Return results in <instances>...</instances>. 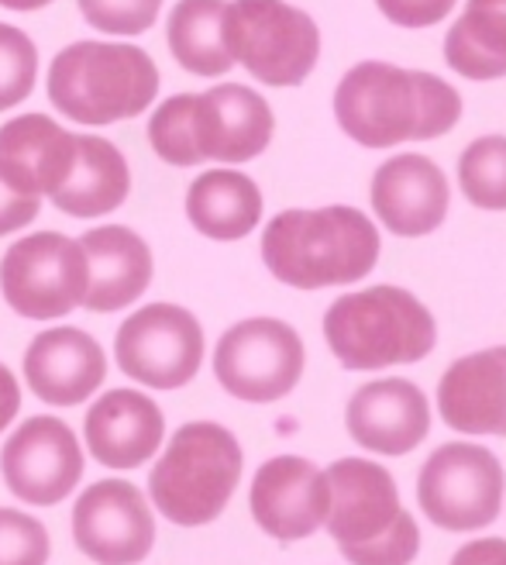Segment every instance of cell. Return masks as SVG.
Instances as JSON below:
<instances>
[{"label": "cell", "mask_w": 506, "mask_h": 565, "mask_svg": "<svg viewBox=\"0 0 506 565\" xmlns=\"http://www.w3.org/2000/svg\"><path fill=\"white\" fill-rule=\"evenodd\" d=\"M224 42L266 87H300L321 60L314 18L287 0H232L224 4Z\"/></svg>", "instance_id": "obj_8"}, {"label": "cell", "mask_w": 506, "mask_h": 565, "mask_svg": "<svg viewBox=\"0 0 506 565\" xmlns=\"http://www.w3.org/2000/svg\"><path fill=\"white\" fill-rule=\"evenodd\" d=\"M348 435L379 456H407L431 431L428 397L410 380H376L348 401Z\"/></svg>", "instance_id": "obj_19"}, {"label": "cell", "mask_w": 506, "mask_h": 565, "mask_svg": "<svg viewBox=\"0 0 506 565\" xmlns=\"http://www.w3.org/2000/svg\"><path fill=\"white\" fill-rule=\"evenodd\" d=\"M248 507L266 534L300 542L327 521V476L300 456H276L251 479Z\"/></svg>", "instance_id": "obj_15"}, {"label": "cell", "mask_w": 506, "mask_h": 565, "mask_svg": "<svg viewBox=\"0 0 506 565\" xmlns=\"http://www.w3.org/2000/svg\"><path fill=\"white\" fill-rule=\"evenodd\" d=\"M376 8L400 28H431L452 14L455 0H376Z\"/></svg>", "instance_id": "obj_31"}, {"label": "cell", "mask_w": 506, "mask_h": 565, "mask_svg": "<svg viewBox=\"0 0 506 565\" xmlns=\"http://www.w3.org/2000/svg\"><path fill=\"white\" fill-rule=\"evenodd\" d=\"M118 370L149 390L186 386L204 362V328L186 307H138L115 338Z\"/></svg>", "instance_id": "obj_11"}, {"label": "cell", "mask_w": 506, "mask_h": 565, "mask_svg": "<svg viewBox=\"0 0 506 565\" xmlns=\"http://www.w3.org/2000/svg\"><path fill=\"white\" fill-rule=\"evenodd\" d=\"M503 466L483 445H441L424 462L417 497L444 531H475L496 521L503 503Z\"/></svg>", "instance_id": "obj_12"}, {"label": "cell", "mask_w": 506, "mask_h": 565, "mask_svg": "<svg viewBox=\"0 0 506 565\" xmlns=\"http://www.w3.org/2000/svg\"><path fill=\"white\" fill-rule=\"evenodd\" d=\"M76 159V135L49 115H18L0 128V177L28 196H52Z\"/></svg>", "instance_id": "obj_21"}, {"label": "cell", "mask_w": 506, "mask_h": 565, "mask_svg": "<svg viewBox=\"0 0 506 565\" xmlns=\"http://www.w3.org/2000/svg\"><path fill=\"white\" fill-rule=\"evenodd\" d=\"M327 531L352 565H410L420 531L400 507L392 476L365 459H337L327 472Z\"/></svg>", "instance_id": "obj_5"}, {"label": "cell", "mask_w": 506, "mask_h": 565, "mask_svg": "<svg viewBox=\"0 0 506 565\" xmlns=\"http://www.w3.org/2000/svg\"><path fill=\"white\" fill-rule=\"evenodd\" d=\"M334 118L362 149H389L452 131L462 118V94L434 73L369 60L337 83Z\"/></svg>", "instance_id": "obj_1"}, {"label": "cell", "mask_w": 506, "mask_h": 565, "mask_svg": "<svg viewBox=\"0 0 506 565\" xmlns=\"http://www.w3.org/2000/svg\"><path fill=\"white\" fill-rule=\"evenodd\" d=\"M186 217L214 242H238L262 221V190L238 169H207L186 190Z\"/></svg>", "instance_id": "obj_24"}, {"label": "cell", "mask_w": 506, "mask_h": 565, "mask_svg": "<svg viewBox=\"0 0 506 565\" xmlns=\"http://www.w3.org/2000/svg\"><path fill=\"white\" fill-rule=\"evenodd\" d=\"M369 201L386 232L400 238H420L444 224L448 204H452V186H448V177L434 159L420 152H403L376 169Z\"/></svg>", "instance_id": "obj_16"}, {"label": "cell", "mask_w": 506, "mask_h": 565, "mask_svg": "<svg viewBox=\"0 0 506 565\" xmlns=\"http://www.w3.org/2000/svg\"><path fill=\"white\" fill-rule=\"evenodd\" d=\"M39 211H42V196H28L0 177V235L21 232L24 224H32L39 217Z\"/></svg>", "instance_id": "obj_32"}, {"label": "cell", "mask_w": 506, "mask_h": 565, "mask_svg": "<svg viewBox=\"0 0 506 565\" xmlns=\"http://www.w3.org/2000/svg\"><path fill=\"white\" fill-rule=\"evenodd\" d=\"M438 411L462 435L506 438V345L448 365L438 383Z\"/></svg>", "instance_id": "obj_20"}, {"label": "cell", "mask_w": 506, "mask_h": 565, "mask_svg": "<svg viewBox=\"0 0 506 565\" xmlns=\"http://www.w3.org/2000/svg\"><path fill=\"white\" fill-rule=\"evenodd\" d=\"M76 548L97 565H134L155 545V518L146 493L128 479H100L73 503Z\"/></svg>", "instance_id": "obj_13"}, {"label": "cell", "mask_w": 506, "mask_h": 565, "mask_svg": "<svg viewBox=\"0 0 506 565\" xmlns=\"http://www.w3.org/2000/svg\"><path fill=\"white\" fill-rule=\"evenodd\" d=\"M24 380L39 401L52 407H76L104 386L107 355L83 328H49L32 338L24 352Z\"/></svg>", "instance_id": "obj_17"}, {"label": "cell", "mask_w": 506, "mask_h": 565, "mask_svg": "<svg viewBox=\"0 0 506 565\" xmlns=\"http://www.w3.org/2000/svg\"><path fill=\"white\" fill-rule=\"evenodd\" d=\"M90 282L87 252L60 232H32L18 238L0 259V290L14 315L28 321H55L83 307Z\"/></svg>", "instance_id": "obj_9"}, {"label": "cell", "mask_w": 506, "mask_h": 565, "mask_svg": "<svg viewBox=\"0 0 506 565\" xmlns=\"http://www.w3.org/2000/svg\"><path fill=\"white\" fill-rule=\"evenodd\" d=\"M444 63L480 83L506 76V0H469L444 35Z\"/></svg>", "instance_id": "obj_25"}, {"label": "cell", "mask_w": 506, "mask_h": 565, "mask_svg": "<svg viewBox=\"0 0 506 565\" xmlns=\"http://www.w3.org/2000/svg\"><path fill=\"white\" fill-rule=\"evenodd\" d=\"M83 438L100 466L138 469L159 451L165 417L142 390H107L83 417Z\"/></svg>", "instance_id": "obj_18"}, {"label": "cell", "mask_w": 506, "mask_h": 565, "mask_svg": "<svg viewBox=\"0 0 506 565\" xmlns=\"http://www.w3.org/2000/svg\"><path fill=\"white\" fill-rule=\"evenodd\" d=\"M52 107L79 125H115L138 118L159 94L152 55L125 42H73L49 66Z\"/></svg>", "instance_id": "obj_4"}, {"label": "cell", "mask_w": 506, "mask_h": 565, "mask_svg": "<svg viewBox=\"0 0 506 565\" xmlns=\"http://www.w3.org/2000/svg\"><path fill=\"white\" fill-rule=\"evenodd\" d=\"M379 228L358 207L331 204L317 211H279L262 232L266 269L297 290L345 287L379 263Z\"/></svg>", "instance_id": "obj_3"}, {"label": "cell", "mask_w": 506, "mask_h": 565, "mask_svg": "<svg viewBox=\"0 0 506 565\" xmlns=\"http://www.w3.org/2000/svg\"><path fill=\"white\" fill-rule=\"evenodd\" d=\"M49 552V531L39 518L0 507V565H45Z\"/></svg>", "instance_id": "obj_29"}, {"label": "cell", "mask_w": 506, "mask_h": 565, "mask_svg": "<svg viewBox=\"0 0 506 565\" xmlns=\"http://www.w3.org/2000/svg\"><path fill=\"white\" fill-rule=\"evenodd\" d=\"M324 338L345 370H386L431 355L438 324L410 290L369 287L327 307Z\"/></svg>", "instance_id": "obj_6"}, {"label": "cell", "mask_w": 506, "mask_h": 565, "mask_svg": "<svg viewBox=\"0 0 506 565\" xmlns=\"http://www.w3.org/2000/svg\"><path fill=\"white\" fill-rule=\"evenodd\" d=\"M452 565H506V542L503 539H483L469 542L455 552Z\"/></svg>", "instance_id": "obj_33"}, {"label": "cell", "mask_w": 506, "mask_h": 565, "mask_svg": "<svg viewBox=\"0 0 506 565\" xmlns=\"http://www.w3.org/2000/svg\"><path fill=\"white\" fill-rule=\"evenodd\" d=\"M224 4L228 0H180L169 11L165 45L193 76H224L235 66L224 42Z\"/></svg>", "instance_id": "obj_26"}, {"label": "cell", "mask_w": 506, "mask_h": 565, "mask_svg": "<svg viewBox=\"0 0 506 565\" xmlns=\"http://www.w3.org/2000/svg\"><path fill=\"white\" fill-rule=\"evenodd\" d=\"M52 4V0H0V8H8V11H39Z\"/></svg>", "instance_id": "obj_35"}, {"label": "cell", "mask_w": 506, "mask_h": 565, "mask_svg": "<svg viewBox=\"0 0 506 565\" xmlns=\"http://www.w3.org/2000/svg\"><path fill=\"white\" fill-rule=\"evenodd\" d=\"M303 342L293 324L279 318H248L220 334L214 376L238 401L272 404L303 376Z\"/></svg>", "instance_id": "obj_10"}, {"label": "cell", "mask_w": 506, "mask_h": 565, "mask_svg": "<svg viewBox=\"0 0 506 565\" xmlns=\"http://www.w3.org/2000/svg\"><path fill=\"white\" fill-rule=\"evenodd\" d=\"M18 411H21V386L8 365L0 362V431L18 417Z\"/></svg>", "instance_id": "obj_34"}, {"label": "cell", "mask_w": 506, "mask_h": 565, "mask_svg": "<svg viewBox=\"0 0 506 565\" xmlns=\"http://www.w3.org/2000/svg\"><path fill=\"white\" fill-rule=\"evenodd\" d=\"M131 193L125 152L100 135H76V159L49 201L69 217H104L118 211Z\"/></svg>", "instance_id": "obj_23"}, {"label": "cell", "mask_w": 506, "mask_h": 565, "mask_svg": "<svg viewBox=\"0 0 506 565\" xmlns=\"http://www.w3.org/2000/svg\"><path fill=\"white\" fill-rule=\"evenodd\" d=\"M90 28L107 35H142L155 24L162 0H76Z\"/></svg>", "instance_id": "obj_30"}, {"label": "cell", "mask_w": 506, "mask_h": 565, "mask_svg": "<svg viewBox=\"0 0 506 565\" xmlns=\"http://www.w3.org/2000/svg\"><path fill=\"white\" fill-rule=\"evenodd\" d=\"M272 107L241 83H220L207 94H176L155 107L149 141L162 162L190 169L201 162H248L269 149Z\"/></svg>", "instance_id": "obj_2"}, {"label": "cell", "mask_w": 506, "mask_h": 565, "mask_svg": "<svg viewBox=\"0 0 506 565\" xmlns=\"http://www.w3.org/2000/svg\"><path fill=\"white\" fill-rule=\"evenodd\" d=\"M241 445L214 420H190L169 438L149 476L155 511L180 527H201L224 514L241 479Z\"/></svg>", "instance_id": "obj_7"}, {"label": "cell", "mask_w": 506, "mask_h": 565, "mask_svg": "<svg viewBox=\"0 0 506 565\" xmlns=\"http://www.w3.org/2000/svg\"><path fill=\"white\" fill-rule=\"evenodd\" d=\"M0 472L8 490L32 503L52 507L66 500L83 479V448L66 420L39 414L28 417L21 428L4 441Z\"/></svg>", "instance_id": "obj_14"}, {"label": "cell", "mask_w": 506, "mask_h": 565, "mask_svg": "<svg viewBox=\"0 0 506 565\" xmlns=\"http://www.w3.org/2000/svg\"><path fill=\"white\" fill-rule=\"evenodd\" d=\"M465 201L483 211H506V135L475 138L459 159Z\"/></svg>", "instance_id": "obj_27"}, {"label": "cell", "mask_w": 506, "mask_h": 565, "mask_svg": "<svg viewBox=\"0 0 506 565\" xmlns=\"http://www.w3.org/2000/svg\"><path fill=\"white\" fill-rule=\"evenodd\" d=\"M76 242L87 252L90 266L83 307L110 315V310H125L142 300L152 282V252L142 235H134L125 224H100Z\"/></svg>", "instance_id": "obj_22"}, {"label": "cell", "mask_w": 506, "mask_h": 565, "mask_svg": "<svg viewBox=\"0 0 506 565\" xmlns=\"http://www.w3.org/2000/svg\"><path fill=\"white\" fill-rule=\"evenodd\" d=\"M39 79V49L21 28L0 21V110L32 97Z\"/></svg>", "instance_id": "obj_28"}]
</instances>
